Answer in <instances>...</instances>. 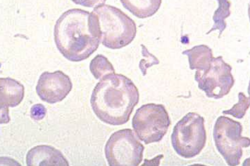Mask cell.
Instances as JSON below:
<instances>
[{"mask_svg":"<svg viewBox=\"0 0 250 166\" xmlns=\"http://www.w3.org/2000/svg\"><path fill=\"white\" fill-rule=\"evenodd\" d=\"M139 101V91L133 81L115 72L101 78L90 99L95 116L113 126L128 123Z\"/></svg>","mask_w":250,"mask_h":166,"instance_id":"2","label":"cell"},{"mask_svg":"<svg viewBox=\"0 0 250 166\" xmlns=\"http://www.w3.org/2000/svg\"><path fill=\"white\" fill-rule=\"evenodd\" d=\"M242 131L241 123L226 116H220L215 122L213 131L215 147L229 166H239L243 148L250 147V138L242 137Z\"/></svg>","mask_w":250,"mask_h":166,"instance_id":"5","label":"cell"},{"mask_svg":"<svg viewBox=\"0 0 250 166\" xmlns=\"http://www.w3.org/2000/svg\"><path fill=\"white\" fill-rule=\"evenodd\" d=\"M171 138L177 155L185 159L196 157L207 143L205 118L197 113H188L176 123Z\"/></svg>","mask_w":250,"mask_h":166,"instance_id":"4","label":"cell"},{"mask_svg":"<svg viewBox=\"0 0 250 166\" xmlns=\"http://www.w3.org/2000/svg\"><path fill=\"white\" fill-rule=\"evenodd\" d=\"M24 98V86L13 78H0V109L16 107Z\"/></svg>","mask_w":250,"mask_h":166,"instance_id":"11","label":"cell"},{"mask_svg":"<svg viewBox=\"0 0 250 166\" xmlns=\"http://www.w3.org/2000/svg\"><path fill=\"white\" fill-rule=\"evenodd\" d=\"M122 5L140 19L153 16L159 10L162 0H120Z\"/></svg>","mask_w":250,"mask_h":166,"instance_id":"13","label":"cell"},{"mask_svg":"<svg viewBox=\"0 0 250 166\" xmlns=\"http://www.w3.org/2000/svg\"><path fill=\"white\" fill-rule=\"evenodd\" d=\"M90 70L96 80H101V78L108 74L115 72L114 67L109 61V59L102 54L96 55L90 61Z\"/></svg>","mask_w":250,"mask_h":166,"instance_id":"15","label":"cell"},{"mask_svg":"<svg viewBox=\"0 0 250 166\" xmlns=\"http://www.w3.org/2000/svg\"><path fill=\"white\" fill-rule=\"evenodd\" d=\"M93 13L98 19L101 43L106 48H124L135 39L136 23L120 8L101 4L95 7Z\"/></svg>","mask_w":250,"mask_h":166,"instance_id":"3","label":"cell"},{"mask_svg":"<svg viewBox=\"0 0 250 166\" xmlns=\"http://www.w3.org/2000/svg\"><path fill=\"white\" fill-rule=\"evenodd\" d=\"M238 97H239L238 103L235 104L230 110H224L222 113L224 115L232 116L234 118L241 119L245 117V114L250 108V98L246 97L243 92H239Z\"/></svg>","mask_w":250,"mask_h":166,"instance_id":"16","label":"cell"},{"mask_svg":"<svg viewBox=\"0 0 250 166\" xmlns=\"http://www.w3.org/2000/svg\"><path fill=\"white\" fill-rule=\"evenodd\" d=\"M142 54H143V59L139 62V69L141 71L142 74L146 76L147 74V68L154 66V65H159V60L157 57L154 56L153 54L149 53V51L146 48L144 45H141Z\"/></svg>","mask_w":250,"mask_h":166,"instance_id":"17","label":"cell"},{"mask_svg":"<svg viewBox=\"0 0 250 166\" xmlns=\"http://www.w3.org/2000/svg\"><path fill=\"white\" fill-rule=\"evenodd\" d=\"M28 166H68V161L60 150L46 145H40L32 148L26 156Z\"/></svg>","mask_w":250,"mask_h":166,"instance_id":"10","label":"cell"},{"mask_svg":"<svg viewBox=\"0 0 250 166\" xmlns=\"http://www.w3.org/2000/svg\"><path fill=\"white\" fill-rule=\"evenodd\" d=\"M54 40L65 59L72 62L87 59L101 44L97 17L79 8L67 10L56 22Z\"/></svg>","mask_w":250,"mask_h":166,"instance_id":"1","label":"cell"},{"mask_svg":"<svg viewBox=\"0 0 250 166\" xmlns=\"http://www.w3.org/2000/svg\"><path fill=\"white\" fill-rule=\"evenodd\" d=\"M72 86L71 78L62 71L44 72L39 78L36 91L42 100L56 104L68 96Z\"/></svg>","mask_w":250,"mask_h":166,"instance_id":"9","label":"cell"},{"mask_svg":"<svg viewBox=\"0 0 250 166\" xmlns=\"http://www.w3.org/2000/svg\"><path fill=\"white\" fill-rule=\"evenodd\" d=\"M195 80L208 98L215 100L226 97L234 85L232 67L224 61L222 56L214 58L205 72L196 71Z\"/></svg>","mask_w":250,"mask_h":166,"instance_id":"8","label":"cell"},{"mask_svg":"<svg viewBox=\"0 0 250 166\" xmlns=\"http://www.w3.org/2000/svg\"><path fill=\"white\" fill-rule=\"evenodd\" d=\"M144 147L133 130L121 129L107 141L104 154L109 166H138L144 157Z\"/></svg>","mask_w":250,"mask_h":166,"instance_id":"7","label":"cell"},{"mask_svg":"<svg viewBox=\"0 0 250 166\" xmlns=\"http://www.w3.org/2000/svg\"><path fill=\"white\" fill-rule=\"evenodd\" d=\"M182 54L188 57L190 69H196L198 72H205L208 69L214 59L212 50L206 45L194 46L183 51Z\"/></svg>","mask_w":250,"mask_h":166,"instance_id":"12","label":"cell"},{"mask_svg":"<svg viewBox=\"0 0 250 166\" xmlns=\"http://www.w3.org/2000/svg\"><path fill=\"white\" fill-rule=\"evenodd\" d=\"M31 117L36 121L42 120L46 115V109L42 104H37L31 108Z\"/></svg>","mask_w":250,"mask_h":166,"instance_id":"18","label":"cell"},{"mask_svg":"<svg viewBox=\"0 0 250 166\" xmlns=\"http://www.w3.org/2000/svg\"><path fill=\"white\" fill-rule=\"evenodd\" d=\"M219 3L216 11L213 16V21H214V25L212 28L209 30V32L207 33V35H209L212 32H215L216 30L219 31V37L221 36L222 33L226 28V19L231 15L230 12V7H231V3L229 0H217Z\"/></svg>","mask_w":250,"mask_h":166,"instance_id":"14","label":"cell"},{"mask_svg":"<svg viewBox=\"0 0 250 166\" xmlns=\"http://www.w3.org/2000/svg\"><path fill=\"white\" fill-rule=\"evenodd\" d=\"M170 125L171 120L166 108L153 103L139 107L132 120L133 131L146 145L162 141Z\"/></svg>","mask_w":250,"mask_h":166,"instance_id":"6","label":"cell"},{"mask_svg":"<svg viewBox=\"0 0 250 166\" xmlns=\"http://www.w3.org/2000/svg\"><path fill=\"white\" fill-rule=\"evenodd\" d=\"M9 122H10V116H9L8 108L0 109V124H6Z\"/></svg>","mask_w":250,"mask_h":166,"instance_id":"20","label":"cell"},{"mask_svg":"<svg viewBox=\"0 0 250 166\" xmlns=\"http://www.w3.org/2000/svg\"><path fill=\"white\" fill-rule=\"evenodd\" d=\"M71 1L76 4L87 7V8H95L101 4H104L106 2V0H71Z\"/></svg>","mask_w":250,"mask_h":166,"instance_id":"19","label":"cell"}]
</instances>
